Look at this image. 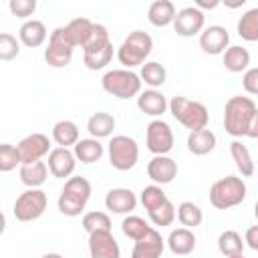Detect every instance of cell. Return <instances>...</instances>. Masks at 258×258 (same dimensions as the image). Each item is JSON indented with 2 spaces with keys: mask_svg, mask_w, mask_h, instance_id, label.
<instances>
[{
  "mask_svg": "<svg viewBox=\"0 0 258 258\" xmlns=\"http://www.w3.org/2000/svg\"><path fill=\"white\" fill-rule=\"evenodd\" d=\"M256 111H258V107L250 97H242V95L230 97L226 101V107H224V129H226V133L236 137V139L246 137L248 125H250Z\"/></svg>",
  "mask_w": 258,
  "mask_h": 258,
  "instance_id": "obj_1",
  "label": "cell"
},
{
  "mask_svg": "<svg viewBox=\"0 0 258 258\" xmlns=\"http://www.w3.org/2000/svg\"><path fill=\"white\" fill-rule=\"evenodd\" d=\"M91 181L83 175H73L64 181L62 189H60V196H58V212L62 216H69V218H75V216H81V212L85 210L87 202L91 200Z\"/></svg>",
  "mask_w": 258,
  "mask_h": 258,
  "instance_id": "obj_2",
  "label": "cell"
},
{
  "mask_svg": "<svg viewBox=\"0 0 258 258\" xmlns=\"http://www.w3.org/2000/svg\"><path fill=\"white\" fill-rule=\"evenodd\" d=\"M246 183L238 175H226L212 183L210 187V204L216 210H230L240 206L246 200Z\"/></svg>",
  "mask_w": 258,
  "mask_h": 258,
  "instance_id": "obj_3",
  "label": "cell"
},
{
  "mask_svg": "<svg viewBox=\"0 0 258 258\" xmlns=\"http://www.w3.org/2000/svg\"><path fill=\"white\" fill-rule=\"evenodd\" d=\"M151 50H153V38L143 30H133L117 48V58L123 64V69L131 71L133 67H139V64L143 67Z\"/></svg>",
  "mask_w": 258,
  "mask_h": 258,
  "instance_id": "obj_4",
  "label": "cell"
},
{
  "mask_svg": "<svg viewBox=\"0 0 258 258\" xmlns=\"http://www.w3.org/2000/svg\"><path fill=\"white\" fill-rule=\"evenodd\" d=\"M169 113L189 131H198V129H206L208 127V109L204 103L200 101H191L183 95H175L169 101Z\"/></svg>",
  "mask_w": 258,
  "mask_h": 258,
  "instance_id": "obj_5",
  "label": "cell"
},
{
  "mask_svg": "<svg viewBox=\"0 0 258 258\" xmlns=\"http://www.w3.org/2000/svg\"><path fill=\"white\" fill-rule=\"evenodd\" d=\"M141 77L129 69H113L107 71L101 79V87L105 93L117 99H133L141 93Z\"/></svg>",
  "mask_w": 258,
  "mask_h": 258,
  "instance_id": "obj_6",
  "label": "cell"
},
{
  "mask_svg": "<svg viewBox=\"0 0 258 258\" xmlns=\"http://www.w3.org/2000/svg\"><path fill=\"white\" fill-rule=\"evenodd\" d=\"M75 48L77 46H75V42L71 38V32H69L67 24L64 26H56L48 36V44L44 48V60L52 69H62V67H67L71 62Z\"/></svg>",
  "mask_w": 258,
  "mask_h": 258,
  "instance_id": "obj_7",
  "label": "cell"
},
{
  "mask_svg": "<svg viewBox=\"0 0 258 258\" xmlns=\"http://www.w3.org/2000/svg\"><path fill=\"white\" fill-rule=\"evenodd\" d=\"M107 153H109V163L115 169L129 171V169H133L137 165L139 145L129 135H113L109 145H107Z\"/></svg>",
  "mask_w": 258,
  "mask_h": 258,
  "instance_id": "obj_8",
  "label": "cell"
},
{
  "mask_svg": "<svg viewBox=\"0 0 258 258\" xmlns=\"http://www.w3.org/2000/svg\"><path fill=\"white\" fill-rule=\"evenodd\" d=\"M46 204H48L46 194L40 187H30L16 198L12 212L18 222H34L44 214Z\"/></svg>",
  "mask_w": 258,
  "mask_h": 258,
  "instance_id": "obj_9",
  "label": "cell"
},
{
  "mask_svg": "<svg viewBox=\"0 0 258 258\" xmlns=\"http://www.w3.org/2000/svg\"><path fill=\"white\" fill-rule=\"evenodd\" d=\"M175 137L163 119H153L145 127V145L153 155H167L173 149Z\"/></svg>",
  "mask_w": 258,
  "mask_h": 258,
  "instance_id": "obj_10",
  "label": "cell"
},
{
  "mask_svg": "<svg viewBox=\"0 0 258 258\" xmlns=\"http://www.w3.org/2000/svg\"><path fill=\"white\" fill-rule=\"evenodd\" d=\"M204 24H206V14L196 8V6H185L181 10H177L175 20H173V30L179 36H196L204 32Z\"/></svg>",
  "mask_w": 258,
  "mask_h": 258,
  "instance_id": "obj_11",
  "label": "cell"
},
{
  "mask_svg": "<svg viewBox=\"0 0 258 258\" xmlns=\"http://www.w3.org/2000/svg\"><path fill=\"white\" fill-rule=\"evenodd\" d=\"M18 153L22 163H32V161H42L44 155H48L50 149V139L44 133H30L18 141Z\"/></svg>",
  "mask_w": 258,
  "mask_h": 258,
  "instance_id": "obj_12",
  "label": "cell"
},
{
  "mask_svg": "<svg viewBox=\"0 0 258 258\" xmlns=\"http://www.w3.org/2000/svg\"><path fill=\"white\" fill-rule=\"evenodd\" d=\"M89 254L91 258H121V248L111 230H101L89 234Z\"/></svg>",
  "mask_w": 258,
  "mask_h": 258,
  "instance_id": "obj_13",
  "label": "cell"
},
{
  "mask_svg": "<svg viewBox=\"0 0 258 258\" xmlns=\"http://www.w3.org/2000/svg\"><path fill=\"white\" fill-rule=\"evenodd\" d=\"M230 44V34L220 24H210L200 34V48L206 54H224Z\"/></svg>",
  "mask_w": 258,
  "mask_h": 258,
  "instance_id": "obj_14",
  "label": "cell"
},
{
  "mask_svg": "<svg viewBox=\"0 0 258 258\" xmlns=\"http://www.w3.org/2000/svg\"><path fill=\"white\" fill-rule=\"evenodd\" d=\"M48 171L54 175V177H60V179H69L77 167V157H75V151H71L69 147H54L50 153H48Z\"/></svg>",
  "mask_w": 258,
  "mask_h": 258,
  "instance_id": "obj_15",
  "label": "cell"
},
{
  "mask_svg": "<svg viewBox=\"0 0 258 258\" xmlns=\"http://www.w3.org/2000/svg\"><path fill=\"white\" fill-rule=\"evenodd\" d=\"M147 175L157 185L171 183L177 175V163L169 155H153L147 163Z\"/></svg>",
  "mask_w": 258,
  "mask_h": 258,
  "instance_id": "obj_16",
  "label": "cell"
},
{
  "mask_svg": "<svg viewBox=\"0 0 258 258\" xmlns=\"http://www.w3.org/2000/svg\"><path fill=\"white\" fill-rule=\"evenodd\" d=\"M137 206V196L129 187H113L105 196V208L113 214H131Z\"/></svg>",
  "mask_w": 258,
  "mask_h": 258,
  "instance_id": "obj_17",
  "label": "cell"
},
{
  "mask_svg": "<svg viewBox=\"0 0 258 258\" xmlns=\"http://www.w3.org/2000/svg\"><path fill=\"white\" fill-rule=\"evenodd\" d=\"M137 107L141 113L149 115V117H161L167 109H169V103L165 99V95L157 89H147V91H141L139 97H137Z\"/></svg>",
  "mask_w": 258,
  "mask_h": 258,
  "instance_id": "obj_18",
  "label": "cell"
},
{
  "mask_svg": "<svg viewBox=\"0 0 258 258\" xmlns=\"http://www.w3.org/2000/svg\"><path fill=\"white\" fill-rule=\"evenodd\" d=\"M163 248H165V240L153 228L147 236H143L141 240L135 242L133 252H131V258H161Z\"/></svg>",
  "mask_w": 258,
  "mask_h": 258,
  "instance_id": "obj_19",
  "label": "cell"
},
{
  "mask_svg": "<svg viewBox=\"0 0 258 258\" xmlns=\"http://www.w3.org/2000/svg\"><path fill=\"white\" fill-rule=\"evenodd\" d=\"M46 36H48V32H46L44 22L36 20V18H30V20L22 22V26L18 28V40H20V44H24L28 48L42 46Z\"/></svg>",
  "mask_w": 258,
  "mask_h": 258,
  "instance_id": "obj_20",
  "label": "cell"
},
{
  "mask_svg": "<svg viewBox=\"0 0 258 258\" xmlns=\"http://www.w3.org/2000/svg\"><path fill=\"white\" fill-rule=\"evenodd\" d=\"M167 246L175 256H187L196 250V234L189 228H175L167 236Z\"/></svg>",
  "mask_w": 258,
  "mask_h": 258,
  "instance_id": "obj_21",
  "label": "cell"
},
{
  "mask_svg": "<svg viewBox=\"0 0 258 258\" xmlns=\"http://www.w3.org/2000/svg\"><path fill=\"white\" fill-rule=\"evenodd\" d=\"M175 6L171 0H155L149 4V10H147V20L157 26V28H163V26H169L173 24L175 20Z\"/></svg>",
  "mask_w": 258,
  "mask_h": 258,
  "instance_id": "obj_22",
  "label": "cell"
},
{
  "mask_svg": "<svg viewBox=\"0 0 258 258\" xmlns=\"http://www.w3.org/2000/svg\"><path fill=\"white\" fill-rule=\"evenodd\" d=\"M187 149L194 155H208L216 149V135L212 129H198L189 131L187 135Z\"/></svg>",
  "mask_w": 258,
  "mask_h": 258,
  "instance_id": "obj_23",
  "label": "cell"
},
{
  "mask_svg": "<svg viewBox=\"0 0 258 258\" xmlns=\"http://www.w3.org/2000/svg\"><path fill=\"white\" fill-rule=\"evenodd\" d=\"M230 155H232L234 165H236V169L240 171L242 177H250V175L256 173V163H254V159L250 155V149L242 141L234 139L230 143Z\"/></svg>",
  "mask_w": 258,
  "mask_h": 258,
  "instance_id": "obj_24",
  "label": "cell"
},
{
  "mask_svg": "<svg viewBox=\"0 0 258 258\" xmlns=\"http://www.w3.org/2000/svg\"><path fill=\"white\" fill-rule=\"evenodd\" d=\"M48 165L46 161H32V163H22L20 165V181L30 189V187H40L46 177H48Z\"/></svg>",
  "mask_w": 258,
  "mask_h": 258,
  "instance_id": "obj_25",
  "label": "cell"
},
{
  "mask_svg": "<svg viewBox=\"0 0 258 258\" xmlns=\"http://www.w3.org/2000/svg\"><path fill=\"white\" fill-rule=\"evenodd\" d=\"M52 139H54V143H56L58 147H71V145L75 147V145L81 141L77 123L71 121V119H60V121H56V123L52 125Z\"/></svg>",
  "mask_w": 258,
  "mask_h": 258,
  "instance_id": "obj_26",
  "label": "cell"
},
{
  "mask_svg": "<svg viewBox=\"0 0 258 258\" xmlns=\"http://www.w3.org/2000/svg\"><path fill=\"white\" fill-rule=\"evenodd\" d=\"M115 129V117L107 111H97L89 117L87 121V131L91 133V137L95 139H105V137H111Z\"/></svg>",
  "mask_w": 258,
  "mask_h": 258,
  "instance_id": "obj_27",
  "label": "cell"
},
{
  "mask_svg": "<svg viewBox=\"0 0 258 258\" xmlns=\"http://www.w3.org/2000/svg\"><path fill=\"white\" fill-rule=\"evenodd\" d=\"M73 151H75L77 161L89 165V163H95V161H99V159L103 157L105 147H103V143H101L99 139H95V137H87V139H81V141L73 147Z\"/></svg>",
  "mask_w": 258,
  "mask_h": 258,
  "instance_id": "obj_28",
  "label": "cell"
},
{
  "mask_svg": "<svg viewBox=\"0 0 258 258\" xmlns=\"http://www.w3.org/2000/svg\"><path fill=\"white\" fill-rule=\"evenodd\" d=\"M222 62L226 67V71L230 73H246L248 71V64H250V52L244 48V46H228L226 52L222 54Z\"/></svg>",
  "mask_w": 258,
  "mask_h": 258,
  "instance_id": "obj_29",
  "label": "cell"
},
{
  "mask_svg": "<svg viewBox=\"0 0 258 258\" xmlns=\"http://www.w3.org/2000/svg\"><path fill=\"white\" fill-rule=\"evenodd\" d=\"M236 30H238V36L248 40V42H256L258 40V6L246 10L240 16V20L236 24Z\"/></svg>",
  "mask_w": 258,
  "mask_h": 258,
  "instance_id": "obj_30",
  "label": "cell"
},
{
  "mask_svg": "<svg viewBox=\"0 0 258 258\" xmlns=\"http://www.w3.org/2000/svg\"><path fill=\"white\" fill-rule=\"evenodd\" d=\"M139 77H141V83H145L149 89H157V87H161V85L167 81V71H165V67H163L161 62H157V60H147V62L141 67Z\"/></svg>",
  "mask_w": 258,
  "mask_h": 258,
  "instance_id": "obj_31",
  "label": "cell"
},
{
  "mask_svg": "<svg viewBox=\"0 0 258 258\" xmlns=\"http://www.w3.org/2000/svg\"><path fill=\"white\" fill-rule=\"evenodd\" d=\"M218 250H220L226 258L240 256V254L244 252V240H242V236H240L236 230H224V232L218 236Z\"/></svg>",
  "mask_w": 258,
  "mask_h": 258,
  "instance_id": "obj_32",
  "label": "cell"
},
{
  "mask_svg": "<svg viewBox=\"0 0 258 258\" xmlns=\"http://www.w3.org/2000/svg\"><path fill=\"white\" fill-rule=\"evenodd\" d=\"M177 220H179V224H181L183 228L194 230L196 226L202 224L204 212H202V208H200L198 204H194V202H181V204L177 206Z\"/></svg>",
  "mask_w": 258,
  "mask_h": 258,
  "instance_id": "obj_33",
  "label": "cell"
},
{
  "mask_svg": "<svg viewBox=\"0 0 258 258\" xmlns=\"http://www.w3.org/2000/svg\"><path fill=\"white\" fill-rule=\"evenodd\" d=\"M121 230H123V234L127 236V238H131L133 242H137V240H141L143 236H147L151 230H153V226H149L143 218H139V216H125L123 218V222H121Z\"/></svg>",
  "mask_w": 258,
  "mask_h": 258,
  "instance_id": "obj_34",
  "label": "cell"
},
{
  "mask_svg": "<svg viewBox=\"0 0 258 258\" xmlns=\"http://www.w3.org/2000/svg\"><path fill=\"white\" fill-rule=\"evenodd\" d=\"M93 26H95V22H91V20L85 18V16L73 18V20L67 24V28H69V32H71V38H73L75 46H81V48L85 46V42H87L89 36H91Z\"/></svg>",
  "mask_w": 258,
  "mask_h": 258,
  "instance_id": "obj_35",
  "label": "cell"
},
{
  "mask_svg": "<svg viewBox=\"0 0 258 258\" xmlns=\"http://www.w3.org/2000/svg\"><path fill=\"white\" fill-rule=\"evenodd\" d=\"M111 58H113V42L107 44V46L101 48V50L85 52V54H83V62H85V67H87L89 71H101V69H105V67L111 62Z\"/></svg>",
  "mask_w": 258,
  "mask_h": 258,
  "instance_id": "obj_36",
  "label": "cell"
},
{
  "mask_svg": "<svg viewBox=\"0 0 258 258\" xmlns=\"http://www.w3.org/2000/svg\"><path fill=\"white\" fill-rule=\"evenodd\" d=\"M167 200H169V198L165 196V191H163L161 185H157V183L145 185V187L141 189V194H139V202L143 204V208H145L147 212L155 210L157 206H161V204L167 202Z\"/></svg>",
  "mask_w": 258,
  "mask_h": 258,
  "instance_id": "obj_37",
  "label": "cell"
},
{
  "mask_svg": "<svg viewBox=\"0 0 258 258\" xmlns=\"http://www.w3.org/2000/svg\"><path fill=\"white\" fill-rule=\"evenodd\" d=\"M147 216H149V220H151L153 226L165 228V226H171V224H173V220H175V216H177V210H175V206L171 204V200H167V202H163L161 206H157L155 210L147 212Z\"/></svg>",
  "mask_w": 258,
  "mask_h": 258,
  "instance_id": "obj_38",
  "label": "cell"
},
{
  "mask_svg": "<svg viewBox=\"0 0 258 258\" xmlns=\"http://www.w3.org/2000/svg\"><path fill=\"white\" fill-rule=\"evenodd\" d=\"M81 226L87 234L101 232V230H111V218L105 212H87L81 220Z\"/></svg>",
  "mask_w": 258,
  "mask_h": 258,
  "instance_id": "obj_39",
  "label": "cell"
},
{
  "mask_svg": "<svg viewBox=\"0 0 258 258\" xmlns=\"http://www.w3.org/2000/svg\"><path fill=\"white\" fill-rule=\"evenodd\" d=\"M107 44H111V38H109L107 28H105L103 24H97V22H95V26H93V30H91V36H89V40H87L85 46H83V54H85V52L101 50V48H105Z\"/></svg>",
  "mask_w": 258,
  "mask_h": 258,
  "instance_id": "obj_40",
  "label": "cell"
},
{
  "mask_svg": "<svg viewBox=\"0 0 258 258\" xmlns=\"http://www.w3.org/2000/svg\"><path fill=\"white\" fill-rule=\"evenodd\" d=\"M16 165H22L18 147L12 143H2L0 145V171L8 173V171L16 169Z\"/></svg>",
  "mask_w": 258,
  "mask_h": 258,
  "instance_id": "obj_41",
  "label": "cell"
},
{
  "mask_svg": "<svg viewBox=\"0 0 258 258\" xmlns=\"http://www.w3.org/2000/svg\"><path fill=\"white\" fill-rule=\"evenodd\" d=\"M20 52V40L10 32L0 34V60H12Z\"/></svg>",
  "mask_w": 258,
  "mask_h": 258,
  "instance_id": "obj_42",
  "label": "cell"
},
{
  "mask_svg": "<svg viewBox=\"0 0 258 258\" xmlns=\"http://www.w3.org/2000/svg\"><path fill=\"white\" fill-rule=\"evenodd\" d=\"M8 10L16 18H22L26 22V20H30L28 16H32L34 10H36V0H10L8 2Z\"/></svg>",
  "mask_w": 258,
  "mask_h": 258,
  "instance_id": "obj_43",
  "label": "cell"
},
{
  "mask_svg": "<svg viewBox=\"0 0 258 258\" xmlns=\"http://www.w3.org/2000/svg\"><path fill=\"white\" fill-rule=\"evenodd\" d=\"M242 87L248 95H258V67H252L242 77Z\"/></svg>",
  "mask_w": 258,
  "mask_h": 258,
  "instance_id": "obj_44",
  "label": "cell"
},
{
  "mask_svg": "<svg viewBox=\"0 0 258 258\" xmlns=\"http://www.w3.org/2000/svg\"><path fill=\"white\" fill-rule=\"evenodd\" d=\"M244 242H246L252 250H256V252H258V226H250V228L246 230Z\"/></svg>",
  "mask_w": 258,
  "mask_h": 258,
  "instance_id": "obj_45",
  "label": "cell"
},
{
  "mask_svg": "<svg viewBox=\"0 0 258 258\" xmlns=\"http://www.w3.org/2000/svg\"><path fill=\"white\" fill-rule=\"evenodd\" d=\"M246 137L258 139V111L254 113V117H252V121H250V125H248V133H246Z\"/></svg>",
  "mask_w": 258,
  "mask_h": 258,
  "instance_id": "obj_46",
  "label": "cell"
},
{
  "mask_svg": "<svg viewBox=\"0 0 258 258\" xmlns=\"http://www.w3.org/2000/svg\"><path fill=\"white\" fill-rule=\"evenodd\" d=\"M218 4H220L218 0H210V2H208V0H196V4H194V6H196V8H200V10L204 12V10H212V8H216Z\"/></svg>",
  "mask_w": 258,
  "mask_h": 258,
  "instance_id": "obj_47",
  "label": "cell"
},
{
  "mask_svg": "<svg viewBox=\"0 0 258 258\" xmlns=\"http://www.w3.org/2000/svg\"><path fill=\"white\" fill-rule=\"evenodd\" d=\"M42 258H62V256H60L58 252H48V254H44Z\"/></svg>",
  "mask_w": 258,
  "mask_h": 258,
  "instance_id": "obj_48",
  "label": "cell"
},
{
  "mask_svg": "<svg viewBox=\"0 0 258 258\" xmlns=\"http://www.w3.org/2000/svg\"><path fill=\"white\" fill-rule=\"evenodd\" d=\"M254 216H256V220H258V200H256V204H254Z\"/></svg>",
  "mask_w": 258,
  "mask_h": 258,
  "instance_id": "obj_49",
  "label": "cell"
},
{
  "mask_svg": "<svg viewBox=\"0 0 258 258\" xmlns=\"http://www.w3.org/2000/svg\"><path fill=\"white\" fill-rule=\"evenodd\" d=\"M232 258H244V254H240V256H232Z\"/></svg>",
  "mask_w": 258,
  "mask_h": 258,
  "instance_id": "obj_50",
  "label": "cell"
}]
</instances>
